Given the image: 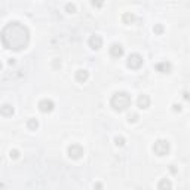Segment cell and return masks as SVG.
Returning a JSON list of instances; mask_svg holds the SVG:
<instances>
[{"label": "cell", "instance_id": "obj_1", "mask_svg": "<svg viewBox=\"0 0 190 190\" xmlns=\"http://www.w3.org/2000/svg\"><path fill=\"white\" fill-rule=\"evenodd\" d=\"M0 39L6 49L23 50L24 48H27L28 42H30V31L24 24L12 21V23L6 24L5 28L2 30Z\"/></svg>", "mask_w": 190, "mask_h": 190}, {"label": "cell", "instance_id": "obj_2", "mask_svg": "<svg viewBox=\"0 0 190 190\" xmlns=\"http://www.w3.org/2000/svg\"><path fill=\"white\" fill-rule=\"evenodd\" d=\"M110 104H112V107L116 112H123V110H126L131 106V95L128 92H125V91L114 92L112 100H110Z\"/></svg>", "mask_w": 190, "mask_h": 190}, {"label": "cell", "instance_id": "obj_3", "mask_svg": "<svg viewBox=\"0 0 190 190\" xmlns=\"http://www.w3.org/2000/svg\"><path fill=\"white\" fill-rule=\"evenodd\" d=\"M169 143L166 140H157L155 144H153V151L156 153L157 156H166L169 153Z\"/></svg>", "mask_w": 190, "mask_h": 190}, {"label": "cell", "instance_id": "obj_4", "mask_svg": "<svg viewBox=\"0 0 190 190\" xmlns=\"http://www.w3.org/2000/svg\"><path fill=\"white\" fill-rule=\"evenodd\" d=\"M129 68H132V70H138V68L143 66V56L140 54H131L128 56V61H126Z\"/></svg>", "mask_w": 190, "mask_h": 190}, {"label": "cell", "instance_id": "obj_5", "mask_svg": "<svg viewBox=\"0 0 190 190\" xmlns=\"http://www.w3.org/2000/svg\"><path fill=\"white\" fill-rule=\"evenodd\" d=\"M67 153L71 159H80V157L83 156V147L80 144H71V145H68Z\"/></svg>", "mask_w": 190, "mask_h": 190}, {"label": "cell", "instance_id": "obj_6", "mask_svg": "<svg viewBox=\"0 0 190 190\" xmlns=\"http://www.w3.org/2000/svg\"><path fill=\"white\" fill-rule=\"evenodd\" d=\"M54 103L50 100H42L39 103V110L42 113H49V112H52L54 110Z\"/></svg>", "mask_w": 190, "mask_h": 190}, {"label": "cell", "instance_id": "obj_7", "mask_svg": "<svg viewBox=\"0 0 190 190\" xmlns=\"http://www.w3.org/2000/svg\"><path fill=\"white\" fill-rule=\"evenodd\" d=\"M137 104L140 107L141 110H144V108H149L150 107V97L145 94H141L138 97V100H137Z\"/></svg>", "mask_w": 190, "mask_h": 190}, {"label": "cell", "instance_id": "obj_8", "mask_svg": "<svg viewBox=\"0 0 190 190\" xmlns=\"http://www.w3.org/2000/svg\"><path fill=\"white\" fill-rule=\"evenodd\" d=\"M89 46L92 48V49H100L101 46H103V37L101 36H98V34H94V36H91L89 39Z\"/></svg>", "mask_w": 190, "mask_h": 190}, {"label": "cell", "instance_id": "obj_9", "mask_svg": "<svg viewBox=\"0 0 190 190\" xmlns=\"http://www.w3.org/2000/svg\"><path fill=\"white\" fill-rule=\"evenodd\" d=\"M110 55H112L113 58H120V56L123 55L122 45H119V43H114V45H112V48H110Z\"/></svg>", "mask_w": 190, "mask_h": 190}, {"label": "cell", "instance_id": "obj_10", "mask_svg": "<svg viewBox=\"0 0 190 190\" xmlns=\"http://www.w3.org/2000/svg\"><path fill=\"white\" fill-rule=\"evenodd\" d=\"M88 79H89V73L86 71V70H77V71H76V80H77V82L85 83Z\"/></svg>", "mask_w": 190, "mask_h": 190}, {"label": "cell", "instance_id": "obj_11", "mask_svg": "<svg viewBox=\"0 0 190 190\" xmlns=\"http://www.w3.org/2000/svg\"><path fill=\"white\" fill-rule=\"evenodd\" d=\"M171 64L166 61H162V62H159V64H156V70L157 71H161V73H169L171 71Z\"/></svg>", "mask_w": 190, "mask_h": 190}, {"label": "cell", "instance_id": "obj_12", "mask_svg": "<svg viewBox=\"0 0 190 190\" xmlns=\"http://www.w3.org/2000/svg\"><path fill=\"white\" fill-rule=\"evenodd\" d=\"M0 113L3 114V116H12L13 114V107L11 106V104H3V106L0 107Z\"/></svg>", "mask_w": 190, "mask_h": 190}, {"label": "cell", "instance_id": "obj_13", "mask_svg": "<svg viewBox=\"0 0 190 190\" xmlns=\"http://www.w3.org/2000/svg\"><path fill=\"white\" fill-rule=\"evenodd\" d=\"M122 21H123L125 24H132V23L135 21V17L132 15V13H123Z\"/></svg>", "mask_w": 190, "mask_h": 190}, {"label": "cell", "instance_id": "obj_14", "mask_svg": "<svg viewBox=\"0 0 190 190\" xmlns=\"http://www.w3.org/2000/svg\"><path fill=\"white\" fill-rule=\"evenodd\" d=\"M27 126H28V129L36 131V129H37V126H39V122H37L36 119H28V120H27Z\"/></svg>", "mask_w": 190, "mask_h": 190}, {"label": "cell", "instance_id": "obj_15", "mask_svg": "<svg viewBox=\"0 0 190 190\" xmlns=\"http://www.w3.org/2000/svg\"><path fill=\"white\" fill-rule=\"evenodd\" d=\"M165 187H166V189H171V187H172L171 181H168L166 178H163L162 181H161V183L157 184V189H165Z\"/></svg>", "mask_w": 190, "mask_h": 190}, {"label": "cell", "instance_id": "obj_16", "mask_svg": "<svg viewBox=\"0 0 190 190\" xmlns=\"http://www.w3.org/2000/svg\"><path fill=\"white\" fill-rule=\"evenodd\" d=\"M91 3H92L94 8L100 9V8H103V5H104V0H91Z\"/></svg>", "mask_w": 190, "mask_h": 190}, {"label": "cell", "instance_id": "obj_17", "mask_svg": "<svg viewBox=\"0 0 190 190\" xmlns=\"http://www.w3.org/2000/svg\"><path fill=\"white\" fill-rule=\"evenodd\" d=\"M153 31H155V34H162L163 33V27L161 25V24H156V25L153 27Z\"/></svg>", "mask_w": 190, "mask_h": 190}, {"label": "cell", "instance_id": "obj_18", "mask_svg": "<svg viewBox=\"0 0 190 190\" xmlns=\"http://www.w3.org/2000/svg\"><path fill=\"white\" fill-rule=\"evenodd\" d=\"M66 11H67L68 13H74V12H76V6L71 5V3H68V5H66Z\"/></svg>", "mask_w": 190, "mask_h": 190}, {"label": "cell", "instance_id": "obj_19", "mask_svg": "<svg viewBox=\"0 0 190 190\" xmlns=\"http://www.w3.org/2000/svg\"><path fill=\"white\" fill-rule=\"evenodd\" d=\"M137 120H138V114H137V113H132V114H129L128 116V122H137Z\"/></svg>", "mask_w": 190, "mask_h": 190}, {"label": "cell", "instance_id": "obj_20", "mask_svg": "<svg viewBox=\"0 0 190 190\" xmlns=\"http://www.w3.org/2000/svg\"><path fill=\"white\" fill-rule=\"evenodd\" d=\"M114 143H116V145H123L125 144V138L123 137H116L114 138Z\"/></svg>", "mask_w": 190, "mask_h": 190}, {"label": "cell", "instance_id": "obj_21", "mask_svg": "<svg viewBox=\"0 0 190 190\" xmlns=\"http://www.w3.org/2000/svg\"><path fill=\"white\" fill-rule=\"evenodd\" d=\"M9 156H11L12 159H17V157H19V151H18V150H11Z\"/></svg>", "mask_w": 190, "mask_h": 190}, {"label": "cell", "instance_id": "obj_22", "mask_svg": "<svg viewBox=\"0 0 190 190\" xmlns=\"http://www.w3.org/2000/svg\"><path fill=\"white\" fill-rule=\"evenodd\" d=\"M174 112H180L181 110V106H178V104H174Z\"/></svg>", "mask_w": 190, "mask_h": 190}, {"label": "cell", "instance_id": "obj_23", "mask_svg": "<svg viewBox=\"0 0 190 190\" xmlns=\"http://www.w3.org/2000/svg\"><path fill=\"white\" fill-rule=\"evenodd\" d=\"M0 70H2V62H0Z\"/></svg>", "mask_w": 190, "mask_h": 190}]
</instances>
